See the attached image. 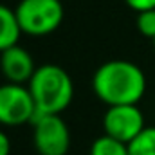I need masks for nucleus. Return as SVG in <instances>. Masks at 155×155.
I'll list each match as a JSON object with an SVG mask.
<instances>
[{"mask_svg":"<svg viewBox=\"0 0 155 155\" xmlns=\"http://www.w3.org/2000/svg\"><path fill=\"white\" fill-rule=\"evenodd\" d=\"M27 87L36 103V114H61L74 97L72 78L54 63L36 67Z\"/></svg>","mask_w":155,"mask_h":155,"instance_id":"obj_2","label":"nucleus"},{"mask_svg":"<svg viewBox=\"0 0 155 155\" xmlns=\"http://www.w3.org/2000/svg\"><path fill=\"white\" fill-rule=\"evenodd\" d=\"M22 33L29 36H47L63 22V4L60 0H20L15 7Z\"/></svg>","mask_w":155,"mask_h":155,"instance_id":"obj_3","label":"nucleus"},{"mask_svg":"<svg viewBox=\"0 0 155 155\" xmlns=\"http://www.w3.org/2000/svg\"><path fill=\"white\" fill-rule=\"evenodd\" d=\"M124 2L135 13H141V11H146V9H155V0H124Z\"/></svg>","mask_w":155,"mask_h":155,"instance_id":"obj_12","label":"nucleus"},{"mask_svg":"<svg viewBox=\"0 0 155 155\" xmlns=\"http://www.w3.org/2000/svg\"><path fill=\"white\" fill-rule=\"evenodd\" d=\"M11 153V141H9V135L0 130V155H9Z\"/></svg>","mask_w":155,"mask_h":155,"instance_id":"obj_13","label":"nucleus"},{"mask_svg":"<svg viewBox=\"0 0 155 155\" xmlns=\"http://www.w3.org/2000/svg\"><path fill=\"white\" fill-rule=\"evenodd\" d=\"M92 90L105 105H137L146 92V76L128 60H110L92 76Z\"/></svg>","mask_w":155,"mask_h":155,"instance_id":"obj_1","label":"nucleus"},{"mask_svg":"<svg viewBox=\"0 0 155 155\" xmlns=\"http://www.w3.org/2000/svg\"><path fill=\"white\" fill-rule=\"evenodd\" d=\"M153 45H155V40H153Z\"/></svg>","mask_w":155,"mask_h":155,"instance_id":"obj_14","label":"nucleus"},{"mask_svg":"<svg viewBox=\"0 0 155 155\" xmlns=\"http://www.w3.org/2000/svg\"><path fill=\"white\" fill-rule=\"evenodd\" d=\"M36 117V103L27 85L4 83L0 85V124L20 126L33 123Z\"/></svg>","mask_w":155,"mask_h":155,"instance_id":"obj_5","label":"nucleus"},{"mask_svg":"<svg viewBox=\"0 0 155 155\" xmlns=\"http://www.w3.org/2000/svg\"><path fill=\"white\" fill-rule=\"evenodd\" d=\"M88 155H130V152H128L126 143H121L114 137L103 134L92 143Z\"/></svg>","mask_w":155,"mask_h":155,"instance_id":"obj_9","label":"nucleus"},{"mask_svg":"<svg viewBox=\"0 0 155 155\" xmlns=\"http://www.w3.org/2000/svg\"><path fill=\"white\" fill-rule=\"evenodd\" d=\"M144 116L137 105H112L103 116V130L121 143H130L144 128Z\"/></svg>","mask_w":155,"mask_h":155,"instance_id":"obj_6","label":"nucleus"},{"mask_svg":"<svg viewBox=\"0 0 155 155\" xmlns=\"http://www.w3.org/2000/svg\"><path fill=\"white\" fill-rule=\"evenodd\" d=\"M137 29L143 36L155 40V9L137 13Z\"/></svg>","mask_w":155,"mask_h":155,"instance_id":"obj_11","label":"nucleus"},{"mask_svg":"<svg viewBox=\"0 0 155 155\" xmlns=\"http://www.w3.org/2000/svg\"><path fill=\"white\" fill-rule=\"evenodd\" d=\"M36 71L35 58L22 45H13L0 52V72L9 83L27 85Z\"/></svg>","mask_w":155,"mask_h":155,"instance_id":"obj_7","label":"nucleus"},{"mask_svg":"<svg viewBox=\"0 0 155 155\" xmlns=\"http://www.w3.org/2000/svg\"><path fill=\"white\" fill-rule=\"evenodd\" d=\"M33 143L40 155H67L71 130L60 114H36L33 119Z\"/></svg>","mask_w":155,"mask_h":155,"instance_id":"obj_4","label":"nucleus"},{"mask_svg":"<svg viewBox=\"0 0 155 155\" xmlns=\"http://www.w3.org/2000/svg\"><path fill=\"white\" fill-rule=\"evenodd\" d=\"M22 35L24 33L15 9L0 4V52L16 45Z\"/></svg>","mask_w":155,"mask_h":155,"instance_id":"obj_8","label":"nucleus"},{"mask_svg":"<svg viewBox=\"0 0 155 155\" xmlns=\"http://www.w3.org/2000/svg\"><path fill=\"white\" fill-rule=\"evenodd\" d=\"M130 155H155V126H144L143 132L128 143Z\"/></svg>","mask_w":155,"mask_h":155,"instance_id":"obj_10","label":"nucleus"}]
</instances>
